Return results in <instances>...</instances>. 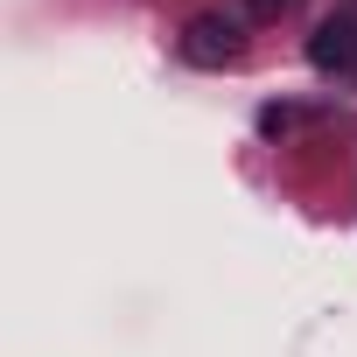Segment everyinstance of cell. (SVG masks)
<instances>
[{"label":"cell","instance_id":"obj_1","mask_svg":"<svg viewBox=\"0 0 357 357\" xmlns=\"http://www.w3.org/2000/svg\"><path fill=\"white\" fill-rule=\"evenodd\" d=\"M183 56H190L197 70H225V63L238 56V22H231V15H190Z\"/></svg>","mask_w":357,"mask_h":357},{"label":"cell","instance_id":"obj_2","mask_svg":"<svg viewBox=\"0 0 357 357\" xmlns=\"http://www.w3.org/2000/svg\"><path fill=\"white\" fill-rule=\"evenodd\" d=\"M308 63H315L322 77L350 70V63H357V22H350V15H329V22H315V36H308Z\"/></svg>","mask_w":357,"mask_h":357},{"label":"cell","instance_id":"obj_3","mask_svg":"<svg viewBox=\"0 0 357 357\" xmlns=\"http://www.w3.org/2000/svg\"><path fill=\"white\" fill-rule=\"evenodd\" d=\"M287 119H294V112H287V105H266V112H259V133H280V126H287Z\"/></svg>","mask_w":357,"mask_h":357}]
</instances>
